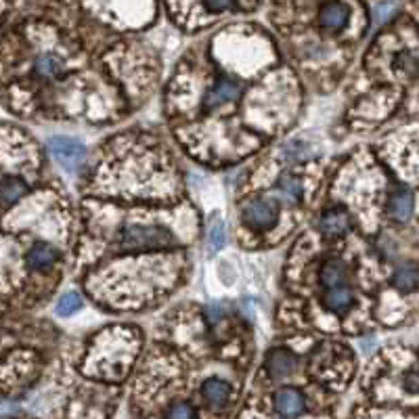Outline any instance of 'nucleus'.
I'll return each mask as SVG.
<instances>
[{
    "label": "nucleus",
    "mask_w": 419,
    "mask_h": 419,
    "mask_svg": "<svg viewBox=\"0 0 419 419\" xmlns=\"http://www.w3.org/2000/svg\"><path fill=\"white\" fill-rule=\"evenodd\" d=\"M116 243L122 252H149L170 248L176 239L172 231L161 225H126L120 228Z\"/></svg>",
    "instance_id": "nucleus-1"
},
{
    "label": "nucleus",
    "mask_w": 419,
    "mask_h": 419,
    "mask_svg": "<svg viewBox=\"0 0 419 419\" xmlns=\"http://www.w3.org/2000/svg\"><path fill=\"white\" fill-rule=\"evenodd\" d=\"M243 223L252 231H266L277 223L279 218V206L273 199H250L241 208Z\"/></svg>",
    "instance_id": "nucleus-2"
},
{
    "label": "nucleus",
    "mask_w": 419,
    "mask_h": 419,
    "mask_svg": "<svg viewBox=\"0 0 419 419\" xmlns=\"http://www.w3.org/2000/svg\"><path fill=\"white\" fill-rule=\"evenodd\" d=\"M49 151L69 172H76L86 158L84 145L76 138H69V136H53L49 141Z\"/></svg>",
    "instance_id": "nucleus-3"
},
{
    "label": "nucleus",
    "mask_w": 419,
    "mask_h": 419,
    "mask_svg": "<svg viewBox=\"0 0 419 419\" xmlns=\"http://www.w3.org/2000/svg\"><path fill=\"white\" fill-rule=\"evenodd\" d=\"M350 21V6L342 0H327L319 11V24L329 32H340Z\"/></svg>",
    "instance_id": "nucleus-4"
},
{
    "label": "nucleus",
    "mask_w": 419,
    "mask_h": 419,
    "mask_svg": "<svg viewBox=\"0 0 419 419\" xmlns=\"http://www.w3.org/2000/svg\"><path fill=\"white\" fill-rule=\"evenodd\" d=\"M241 97V86L239 82L231 80V78H218L214 82L212 89H208V93L203 95V109H216L225 103H231V101H237Z\"/></svg>",
    "instance_id": "nucleus-5"
},
{
    "label": "nucleus",
    "mask_w": 419,
    "mask_h": 419,
    "mask_svg": "<svg viewBox=\"0 0 419 419\" xmlns=\"http://www.w3.org/2000/svg\"><path fill=\"white\" fill-rule=\"evenodd\" d=\"M298 367V356L288 348H275L266 356V369L273 380H283L291 375Z\"/></svg>",
    "instance_id": "nucleus-6"
},
{
    "label": "nucleus",
    "mask_w": 419,
    "mask_h": 419,
    "mask_svg": "<svg viewBox=\"0 0 419 419\" xmlns=\"http://www.w3.org/2000/svg\"><path fill=\"white\" fill-rule=\"evenodd\" d=\"M350 228V216L344 208H331L319 218V231L325 237L335 239Z\"/></svg>",
    "instance_id": "nucleus-7"
},
{
    "label": "nucleus",
    "mask_w": 419,
    "mask_h": 419,
    "mask_svg": "<svg viewBox=\"0 0 419 419\" xmlns=\"http://www.w3.org/2000/svg\"><path fill=\"white\" fill-rule=\"evenodd\" d=\"M201 396L212 409H223L231 398V386L218 378H210L201 386Z\"/></svg>",
    "instance_id": "nucleus-8"
},
{
    "label": "nucleus",
    "mask_w": 419,
    "mask_h": 419,
    "mask_svg": "<svg viewBox=\"0 0 419 419\" xmlns=\"http://www.w3.org/2000/svg\"><path fill=\"white\" fill-rule=\"evenodd\" d=\"M275 405H277V411H279L283 418H298V415L304 411V396H302L298 390L286 388V390H281V392L275 396Z\"/></svg>",
    "instance_id": "nucleus-9"
},
{
    "label": "nucleus",
    "mask_w": 419,
    "mask_h": 419,
    "mask_svg": "<svg viewBox=\"0 0 419 419\" xmlns=\"http://www.w3.org/2000/svg\"><path fill=\"white\" fill-rule=\"evenodd\" d=\"M319 279H321V286H325L327 290H329V288L346 286V281H348V268H346V264H344L342 260H327L321 266Z\"/></svg>",
    "instance_id": "nucleus-10"
},
{
    "label": "nucleus",
    "mask_w": 419,
    "mask_h": 419,
    "mask_svg": "<svg viewBox=\"0 0 419 419\" xmlns=\"http://www.w3.org/2000/svg\"><path fill=\"white\" fill-rule=\"evenodd\" d=\"M323 300H325L327 311H331L335 315H344L353 306L355 293H353V290L348 286H340V288H329V290L325 291Z\"/></svg>",
    "instance_id": "nucleus-11"
},
{
    "label": "nucleus",
    "mask_w": 419,
    "mask_h": 419,
    "mask_svg": "<svg viewBox=\"0 0 419 419\" xmlns=\"http://www.w3.org/2000/svg\"><path fill=\"white\" fill-rule=\"evenodd\" d=\"M57 260H59V252L51 243H44V241L34 243L32 250L28 252V264L34 271H44V268L53 266Z\"/></svg>",
    "instance_id": "nucleus-12"
},
{
    "label": "nucleus",
    "mask_w": 419,
    "mask_h": 419,
    "mask_svg": "<svg viewBox=\"0 0 419 419\" xmlns=\"http://www.w3.org/2000/svg\"><path fill=\"white\" fill-rule=\"evenodd\" d=\"M388 214L398 221V223H405L411 218L413 214V193L411 191H398L390 197L388 201Z\"/></svg>",
    "instance_id": "nucleus-13"
},
{
    "label": "nucleus",
    "mask_w": 419,
    "mask_h": 419,
    "mask_svg": "<svg viewBox=\"0 0 419 419\" xmlns=\"http://www.w3.org/2000/svg\"><path fill=\"white\" fill-rule=\"evenodd\" d=\"M28 193V185L17 176H6L0 181V206H13Z\"/></svg>",
    "instance_id": "nucleus-14"
},
{
    "label": "nucleus",
    "mask_w": 419,
    "mask_h": 419,
    "mask_svg": "<svg viewBox=\"0 0 419 419\" xmlns=\"http://www.w3.org/2000/svg\"><path fill=\"white\" fill-rule=\"evenodd\" d=\"M392 286L400 291H413L419 288V266L418 264H405L396 268L392 275Z\"/></svg>",
    "instance_id": "nucleus-15"
},
{
    "label": "nucleus",
    "mask_w": 419,
    "mask_h": 419,
    "mask_svg": "<svg viewBox=\"0 0 419 419\" xmlns=\"http://www.w3.org/2000/svg\"><path fill=\"white\" fill-rule=\"evenodd\" d=\"M34 71H36V76L42 78V80H53V78H57V76L64 71V64H61L59 57L46 53V55H40V57L36 59Z\"/></svg>",
    "instance_id": "nucleus-16"
},
{
    "label": "nucleus",
    "mask_w": 419,
    "mask_h": 419,
    "mask_svg": "<svg viewBox=\"0 0 419 419\" xmlns=\"http://www.w3.org/2000/svg\"><path fill=\"white\" fill-rule=\"evenodd\" d=\"M80 308H82V298L76 291H67V293H64L59 298V302H57V315L59 317H71Z\"/></svg>",
    "instance_id": "nucleus-17"
},
{
    "label": "nucleus",
    "mask_w": 419,
    "mask_h": 419,
    "mask_svg": "<svg viewBox=\"0 0 419 419\" xmlns=\"http://www.w3.org/2000/svg\"><path fill=\"white\" fill-rule=\"evenodd\" d=\"M279 193L281 197L286 199V201H298L300 197H302V185H300V181L296 178V176H291V174H286L281 181H279Z\"/></svg>",
    "instance_id": "nucleus-18"
},
{
    "label": "nucleus",
    "mask_w": 419,
    "mask_h": 419,
    "mask_svg": "<svg viewBox=\"0 0 419 419\" xmlns=\"http://www.w3.org/2000/svg\"><path fill=\"white\" fill-rule=\"evenodd\" d=\"M208 243H210V250L212 252H218V250H223L226 243V228L225 223H214V225L210 226V233H208Z\"/></svg>",
    "instance_id": "nucleus-19"
},
{
    "label": "nucleus",
    "mask_w": 419,
    "mask_h": 419,
    "mask_svg": "<svg viewBox=\"0 0 419 419\" xmlns=\"http://www.w3.org/2000/svg\"><path fill=\"white\" fill-rule=\"evenodd\" d=\"M166 419H197L193 407L187 405V403H176L168 409V415Z\"/></svg>",
    "instance_id": "nucleus-20"
},
{
    "label": "nucleus",
    "mask_w": 419,
    "mask_h": 419,
    "mask_svg": "<svg viewBox=\"0 0 419 419\" xmlns=\"http://www.w3.org/2000/svg\"><path fill=\"white\" fill-rule=\"evenodd\" d=\"M283 153H286V160H304L306 153H308V145L304 143H291L283 147Z\"/></svg>",
    "instance_id": "nucleus-21"
},
{
    "label": "nucleus",
    "mask_w": 419,
    "mask_h": 419,
    "mask_svg": "<svg viewBox=\"0 0 419 419\" xmlns=\"http://www.w3.org/2000/svg\"><path fill=\"white\" fill-rule=\"evenodd\" d=\"M237 4V0H203V6L210 11V13H223L228 11Z\"/></svg>",
    "instance_id": "nucleus-22"
},
{
    "label": "nucleus",
    "mask_w": 419,
    "mask_h": 419,
    "mask_svg": "<svg viewBox=\"0 0 419 419\" xmlns=\"http://www.w3.org/2000/svg\"><path fill=\"white\" fill-rule=\"evenodd\" d=\"M206 315H208V319L212 323H216L223 315H225V306H221V304H212V306H208L206 308Z\"/></svg>",
    "instance_id": "nucleus-23"
}]
</instances>
